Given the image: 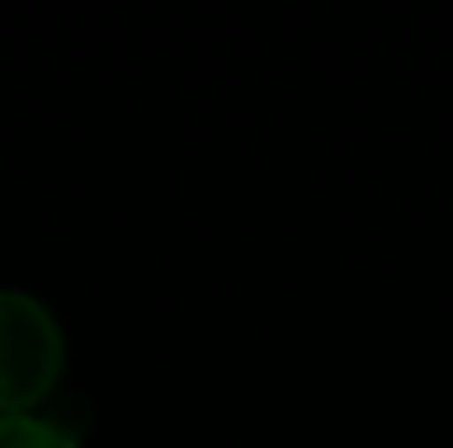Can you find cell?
<instances>
[{
	"label": "cell",
	"instance_id": "1",
	"mask_svg": "<svg viewBox=\"0 0 453 448\" xmlns=\"http://www.w3.org/2000/svg\"><path fill=\"white\" fill-rule=\"evenodd\" d=\"M64 380V328L27 296L0 290V417H37Z\"/></svg>",
	"mask_w": 453,
	"mask_h": 448
},
{
	"label": "cell",
	"instance_id": "2",
	"mask_svg": "<svg viewBox=\"0 0 453 448\" xmlns=\"http://www.w3.org/2000/svg\"><path fill=\"white\" fill-rule=\"evenodd\" d=\"M0 448H80V438L48 417H0Z\"/></svg>",
	"mask_w": 453,
	"mask_h": 448
}]
</instances>
